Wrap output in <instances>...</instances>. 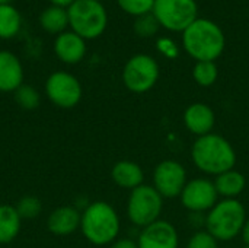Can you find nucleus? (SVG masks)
<instances>
[{
    "label": "nucleus",
    "instance_id": "1",
    "mask_svg": "<svg viewBox=\"0 0 249 248\" xmlns=\"http://www.w3.org/2000/svg\"><path fill=\"white\" fill-rule=\"evenodd\" d=\"M193 164L207 175H220L236 165V152L231 142L217 134L209 133L196 139L191 148Z\"/></svg>",
    "mask_w": 249,
    "mask_h": 248
},
{
    "label": "nucleus",
    "instance_id": "2",
    "mask_svg": "<svg viewBox=\"0 0 249 248\" xmlns=\"http://www.w3.org/2000/svg\"><path fill=\"white\" fill-rule=\"evenodd\" d=\"M182 47L196 61H216L225 51L222 28L207 18H197L182 32Z\"/></svg>",
    "mask_w": 249,
    "mask_h": 248
},
{
    "label": "nucleus",
    "instance_id": "3",
    "mask_svg": "<svg viewBox=\"0 0 249 248\" xmlns=\"http://www.w3.org/2000/svg\"><path fill=\"white\" fill-rule=\"evenodd\" d=\"M121 222L117 210L107 202L90 203L82 212L80 231L93 246H111L120 235Z\"/></svg>",
    "mask_w": 249,
    "mask_h": 248
},
{
    "label": "nucleus",
    "instance_id": "4",
    "mask_svg": "<svg viewBox=\"0 0 249 248\" xmlns=\"http://www.w3.org/2000/svg\"><path fill=\"white\" fill-rule=\"evenodd\" d=\"M245 221V206L238 199H223L207 212L206 231L217 241H232L241 235Z\"/></svg>",
    "mask_w": 249,
    "mask_h": 248
},
{
    "label": "nucleus",
    "instance_id": "5",
    "mask_svg": "<svg viewBox=\"0 0 249 248\" xmlns=\"http://www.w3.org/2000/svg\"><path fill=\"white\" fill-rule=\"evenodd\" d=\"M71 31L83 39H93L104 34L108 23L105 7L98 0H74L67 7Z\"/></svg>",
    "mask_w": 249,
    "mask_h": 248
},
{
    "label": "nucleus",
    "instance_id": "6",
    "mask_svg": "<svg viewBox=\"0 0 249 248\" xmlns=\"http://www.w3.org/2000/svg\"><path fill=\"white\" fill-rule=\"evenodd\" d=\"M163 197L153 186L142 184L130 191L127 202V216L131 224L144 228L156 221L162 213Z\"/></svg>",
    "mask_w": 249,
    "mask_h": 248
},
{
    "label": "nucleus",
    "instance_id": "7",
    "mask_svg": "<svg viewBox=\"0 0 249 248\" xmlns=\"http://www.w3.org/2000/svg\"><path fill=\"white\" fill-rule=\"evenodd\" d=\"M152 13L171 32H184L198 16L196 0H155Z\"/></svg>",
    "mask_w": 249,
    "mask_h": 248
},
{
    "label": "nucleus",
    "instance_id": "8",
    "mask_svg": "<svg viewBox=\"0 0 249 248\" xmlns=\"http://www.w3.org/2000/svg\"><path fill=\"white\" fill-rule=\"evenodd\" d=\"M159 79V64L147 54L133 56L123 69V82L133 94L149 92Z\"/></svg>",
    "mask_w": 249,
    "mask_h": 248
},
{
    "label": "nucleus",
    "instance_id": "9",
    "mask_svg": "<svg viewBox=\"0 0 249 248\" xmlns=\"http://www.w3.org/2000/svg\"><path fill=\"white\" fill-rule=\"evenodd\" d=\"M82 85L76 76L67 72H54L45 82L48 99L58 108H74L82 99Z\"/></svg>",
    "mask_w": 249,
    "mask_h": 248
},
{
    "label": "nucleus",
    "instance_id": "10",
    "mask_svg": "<svg viewBox=\"0 0 249 248\" xmlns=\"http://www.w3.org/2000/svg\"><path fill=\"white\" fill-rule=\"evenodd\" d=\"M187 181V171L184 165L175 159H165L159 162L153 171V187L163 199L179 197Z\"/></svg>",
    "mask_w": 249,
    "mask_h": 248
},
{
    "label": "nucleus",
    "instance_id": "11",
    "mask_svg": "<svg viewBox=\"0 0 249 248\" xmlns=\"http://www.w3.org/2000/svg\"><path fill=\"white\" fill-rule=\"evenodd\" d=\"M179 199L187 210L201 213L209 212L219 202V194L212 180L200 177L187 181Z\"/></svg>",
    "mask_w": 249,
    "mask_h": 248
},
{
    "label": "nucleus",
    "instance_id": "12",
    "mask_svg": "<svg viewBox=\"0 0 249 248\" xmlns=\"http://www.w3.org/2000/svg\"><path fill=\"white\" fill-rule=\"evenodd\" d=\"M137 246L139 248H178L179 235L171 222L159 219L142 228Z\"/></svg>",
    "mask_w": 249,
    "mask_h": 248
},
{
    "label": "nucleus",
    "instance_id": "13",
    "mask_svg": "<svg viewBox=\"0 0 249 248\" xmlns=\"http://www.w3.org/2000/svg\"><path fill=\"white\" fill-rule=\"evenodd\" d=\"M184 124L187 130L197 137L213 133L216 124V114L213 108L204 102H194L184 111Z\"/></svg>",
    "mask_w": 249,
    "mask_h": 248
},
{
    "label": "nucleus",
    "instance_id": "14",
    "mask_svg": "<svg viewBox=\"0 0 249 248\" xmlns=\"http://www.w3.org/2000/svg\"><path fill=\"white\" fill-rule=\"evenodd\" d=\"M82 213L73 206H60L54 209L47 221L48 231L57 237H67L80 228Z\"/></svg>",
    "mask_w": 249,
    "mask_h": 248
},
{
    "label": "nucleus",
    "instance_id": "15",
    "mask_svg": "<svg viewBox=\"0 0 249 248\" xmlns=\"http://www.w3.org/2000/svg\"><path fill=\"white\" fill-rule=\"evenodd\" d=\"M54 51L63 63L76 64L83 60L86 54V42L73 31L61 32L54 41Z\"/></svg>",
    "mask_w": 249,
    "mask_h": 248
},
{
    "label": "nucleus",
    "instance_id": "16",
    "mask_svg": "<svg viewBox=\"0 0 249 248\" xmlns=\"http://www.w3.org/2000/svg\"><path fill=\"white\" fill-rule=\"evenodd\" d=\"M23 83V67L10 51H0V92H15Z\"/></svg>",
    "mask_w": 249,
    "mask_h": 248
},
{
    "label": "nucleus",
    "instance_id": "17",
    "mask_svg": "<svg viewBox=\"0 0 249 248\" xmlns=\"http://www.w3.org/2000/svg\"><path fill=\"white\" fill-rule=\"evenodd\" d=\"M111 178L118 187L130 191L144 184V172L142 167L137 162L128 159L118 161L114 164L111 170Z\"/></svg>",
    "mask_w": 249,
    "mask_h": 248
},
{
    "label": "nucleus",
    "instance_id": "18",
    "mask_svg": "<svg viewBox=\"0 0 249 248\" xmlns=\"http://www.w3.org/2000/svg\"><path fill=\"white\" fill-rule=\"evenodd\" d=\"M214 187L217 190V194L223 199H236L241 196L247 187V178L242 172L233 170H229L226 172H222L214 178Z\"/></svg>",
    "mask_w": 249,
    "mask_h": 248
},
{
    "label": "nucleus",
    "instance_id": "19",
    "mask_svg": "<svg viewBox=\"0 0 249 248\" xmlns=\"http://www.w3.org/2000/svg\"><path fill=\"white\" fill-rule=\"evenodd\" d=\"M22 218L15 206L0 205V244L12 243L20 232Z\"/></svg>",
    "mask_w": 249,
    "mask_h": 248
},
{
    "label": "nucleus",
    "instance_id": "20",
    "mask_svg": "<svg viewBox=\"0 0 249 248\" xmlns=\"http://www.w3.org/2000/svg\"><path fill=\"white\" fill-rule=\"evenodd\" d=\"M41 26L50 34H61L69 25V15L64 7L50 6L39 16Z\"/></svg>",
    "mask_w": 249,
    "mask_h": 248
},
{
    "label": "nucleus",
    "instance_id": "21",
    "mask_svg": "<svg viewBox=\"0 0 249 248\" xmlns=\"http://www.w3.org/2000/svg\"><path fill=\"white\" fill-rule=\"evenodd\" d=\"M20 15L10 4H0V38H12L20 29Z\"/></svg>",
    "mask_w": 249,
    "mask_h": 248
},
{
    "label": "nucleus",
    "instance_id": "22",
    "mask_svg": "<svg viewBox=\"0 0 249 248\" xmlns=\"http://www.w3.org/2000/svg\"><path fill=\"white\" fill-rule=\"evenodd\" d=\"M193 77L201 88H210L219 77L216 61H196L193 67Z\"/></svg>",
    "mask_w": 249,
    "mask_h": 248
},
{
    "label": "nucleus",
    "instance_id": "23",
    "mask_svg": "<svg viewBox=\"0 0 249 248\" xmlns=\"http://www.w3.org/2000/svg\"><path fill=\"white\" fill-rule=\"evenodd\" d=\"M13 94H15V101L20 108L31 111V110H35V108L39 107L41 96H39L38 91L35 88L29 86V85L22 83Z\"/></svg>",
    "mask_w": 249,
    "mask_h": 248
},
{
    "label": "nucleus",
    "instance_id": "24",
    "mask_svg": "<svg viewBox=\"0 0 249 248\" xmlns=\"http://www.w3.org/2000/svg\"><path fill=\"white\" fill-rule=\"evenodd\" d=\"M133 28H134V32H136L139 37L150 38V37L156 35V32L159 31L160 25H159L158 19L155 18V15L150 12V13L137 16L136 20H134Z\"/></svg>",
    "mask_w": 249,
    "mask_h": 248
},
{
    "label": "nucleus",
    "instance_id": "25",
    "mask_svg": "<svg viewBox=\"0 0 249 248\" xmlns=\"http://www.w3.org/2000/svg\"><path fill=\"white\" fill-rule=\"evenodd\" d=\"M15 208L22 219H34L41 215L42 203L35 196H23Z\"/></svg>",
    "mask_w": 249,
    "mask_h": 248
},
{
    "label": "nucleus",
    "instance_id": "26",
    "mask_svg": "<svg viewBox=\"0 0 249 248\" xmlns=\"http://www.w3.org/2000/svg\"><path fill=\"white\" fill-rule=\"evenodd\" d=\"M118 6L128 15L142 16L153 10L155 0H117Z\"/></svg>",
    "mask_w": 249,
    "mask_h": 248
},
{
    "label": "nucleus",
    "instance_id": "27",
    "mask_svg": "<svg viewBox=\"0 0 249 248\" xmlns=\"http://www.w3.org/2000/svg\"><path fill=\"white\" fill-rule=\"evenodd\" d=\"M187 248H217V240L207 231H197L188 240Z\"/></svg>",
    "mask_w": 249,
    "mask_h": 248
},
{
    "label": "nucleus",
    "instance_id": "28",
    "mask_svg": "<svg viewBox=\"0 0 249 248\" xmlns=\"http://www.w3.org/2000/svg\"><path fill=\"white\" fill-rule=\"evenodd\" d=\"M156 48L160 54H163L168 58H177L179 53L178 45L171 38H166V37H162L156 41Z\"/></svg>",
    "mask_w": 249,
    "mask_h": 248
},
{
    "label": "nucleus",
    "instance_id": "29",
    "mask_svg": "<svg viewBox=\"0 0 249 248\" xmlns=\"http://www.w3.org/2000/svg\"><path fill=\"white\" fill-rule=\"evenodd\" d=\"M109 248H139L137 241H133L130 238H121V240H115Z\"/></svg>",
    "mask_w": 249,
    "mask_h": 248
},
{
    "label": "nucleus",
    "instance_id": "30",
    "mask_svg": "<svg viewBox=\"0 0 249 248\" xmlns=\"http://www.w3.org/2000/svg\"><path fill=\"white\" fill-rule=\"evenodd\" d=\"M241 235H242L244 243H245L247 246H249V218H247V221H245V224H244V228H242Z\"/></svg>",
    "mask_w": 249,
    "mask_h": 248
},
{
    "label": "nucleus",
    "instance_id": "31",
    "mask_svg": "<svg viewBox=\"0 0 249 248\" xmlns=\"http://www.w3.org/2000/svg\"><path fill=\"white\" fill-rule=\"evenodd\" d=\"M54 6H60V7H69L74 0H50Z\"/></svg>",
    "mask_w": 249,
    "mask_h": 248
},
{
    "label": "nucleus",
    "instance_id": "32",
    "mask_svg": "<svg viewBox=\"0 0 249 248\" xmlns=\"http://www.w3.org/2000/svg\"><path fill=\"white\" fill-rule=\"evenodd\" d=\"M10 0H0V4H9Z\"/></svg>",
    "mask_w": 249,
    "mask_h": 248
},
{
    "label": "nucleus",
    "instance_id": "33",
    "mask_svg": "<svg viewBox=\"0 0 249 248\" xmlns=\"http://www.w3.org/2000/svg\"><path fill=\"white\" fill-rule=\"evenodd\" d=\"M245 248H249V246H247V247H245Z\"/></svg>",
    "mask_w": 249,
    "mask_h": 248
},
{
    "label": "nucleus",
    "instance_id": "34",
    "mask_svg": "<svg viewBox=\"0 0 249 248\" xmlns=\"http://www.w3.org/2000/svg\"><path fill=\"white\" fill-rule=\"evenodd\" d=\"M98 1H102V0H98Z\"/></svg>",
    "mask_w": 249,
    "mask_h": 248
}]
</instances>
